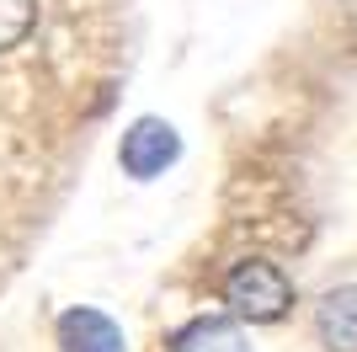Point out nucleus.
<instances>
[{"label": "nucleus", "instance_id": "nucleus-1", "mask_svg": "<svg viewBox=\"0 0 357 352\" xmlns=\"http://www.w3.org/2000/svg\"><path fill=\"white\" fill-rule=\"evenodd\" d=\"M219 299L229 305V315L245 325H278L294 309V283L278 262L267 256H240L229 272L219 278Z\"/></svg>", "mask_w": 357, "mask_h": 352}, {"label": "nucleus", "instance_id": "nucleus-2", "mask_svg": "<svg viewBox=\"0 0 357 352\" xmlns=\"http://www.w3.org/2000/svg\"><path fill=\"white\" fill-rule=\"evenodd\" d=\"M176 161H181V133L165 117H134L128 123V133H123V145H118L123 176L155 182V176H165V166H176Z\"/></svg>", "mask_w": 357, "mask_h": 352}, {"label": "nucleus", "instance_id": "nucleus-3", "mask_svg": "<svg viewBox=\"0 0 357 352\" xmlns=\"http://www.w3.org/2000/svg\"><path fill=\"white\" fill-rule=\"evenodd\" d=\"M59 352H128L123 325L107 321L102 309H64L59 315Z\"/></svg>", "mask_w": 357, "mask_h": 352}, {"label": "nucleus", "instance_id": "nucleus-4", "mask_svg": "<svg viewBox=\"0 0 357 352\" xmlns=\"http://www.w3.org/2000/svg\"><path fill=\"white\" fill-rule=\"evenodd\" d=\"M314 337L326 342V352H357V283L320 293L314 305Z\"/></svg>", "mask_w": 357, "mask_h": 352}, {"label": "nucleus", "instance_id": "nucleus-5", "mask_svg": "<svg viewBox=\"0 0 357 352\" xmlns=\"http://www.w3.org/2000/svg\"><path fill=\"white\" fill-rule=\"evenodd\" d=\"M171 352H251L245 347V337H240L229 321H192L187 331H176V342H171Z\"/></svg>", "mask_w": 357, "mask_h": 352}, {"label": "nucleus", "instance_id": "nucleus-6", "mask_svg": "<svg viewBox=\"0 0 357 352\" xmlns=\"http://www.w3.org/2000/svg\"><path fill=\"white\" fill-rule=\"evenodd\" d=\"M32 27H38V0H0V54L22 48Z\"/></svg>", "mask_w": 357, "mask_h": 352}]
</instances>
